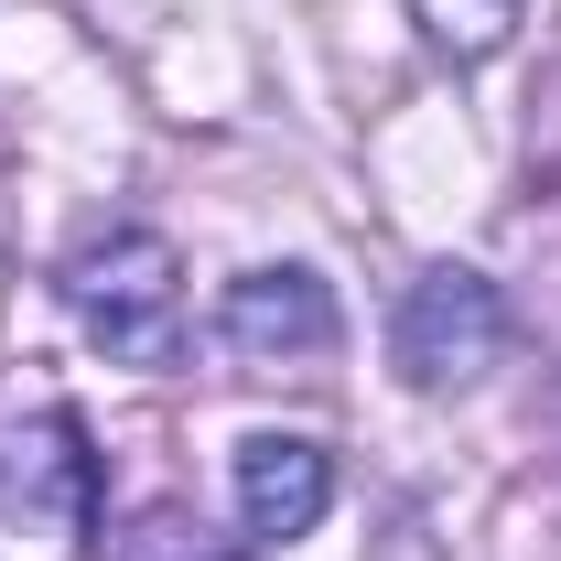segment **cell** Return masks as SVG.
<instances>
[{"instance_id": "obj_5", "label": "cell", "mask_w": 561, "mask_h": 561, "mask_svg": "<svg viewBox=\"0 0 561 561\" xmlns=\"http://www.w3.org/2000/svg\"><path fill=\"white\" fill-rule=\"evenodd\" d=\"M335 507V454L313 432H249L238 443V518L249 540H302Z\"/></svg>"}, {"instance_id": "obj_4", "label": "cell", "mask_w": 561, "mask_h": 561, "mask_svg": "<svg viewBox=\"0 0 561 561\" xmlns=\"http://www.w3.org/2000/svg\"><path fill=\"white\" fill-rule=\"evenodd\" d=\"M216 335L238 367H313V356L335 346V291L302 271V260H280V271H238L227 280V302H216Z\"/></svg>"}, {"instance_id": "obj_2", "label": "cell", "mask_w": 561, "mask_h": 561, "mask_svg": "<svg viewBox=\"0 0 561 561\" xmlns=\"http://www.w3.org/2000/svg\"><path fill=\"white\" fill-rule=\"evenodd\" d=\"M389 356H400L411 389H476L496 356H507V302H496V280L465 271V260H432V271L400 291V313H389Z\"/></svg>"}, {"instance_id": "obj_7", "label": "cell", "mask_w": 561, "mask_h": 561, "mask_svg": "<svg viewBox=\"0 0 561 561\" xmlns=\"http://www.w3.org/2000/svg\"><path fill=\"white\" fill-rule=\"evenodd\" d=\"M108 561H238V540H216L195 507H140L130 529L108 540Z\"/></svg>"}, {"instance_id": "obj_6", "label": "cell", "mask_w": 561, "mask_h": 561, "mask_svg": "<svg viewBox=\"0 0 561 561\" xmlns=\"http://www.w3.org/2000/svg\"><path fill=\"white\" fill-rule=\"evenodd\" d=\"M411 22L454 55V66H486L518 44V22H529V0H411Z\"/></svg>"}, {"instance_id": "obj_1", "label": "cell", "mask_w": 561, "mask_h": 561, "mask_svg": "<svg viewBox=\"0 0 561 561\" xmlns=\"http://www.w3.org/2000/svg\"><path fill=\"white\" fill-rule=\"evenodd\" d=\"M66 313L108 367H173L184 356V260L151 227H108L66 260Z\"/></svg>"}, {"instance_id": "obj_3", "label": "cell", "mask_w": 561, "mask_h": 561, "mask_svg": "<svg viewBox=\"0 0 561 561\" xmlns=\"http://www.w3.org/2000/svg\"><path fill=\"white\" fill-rule=\"evenodd\" d=\"M0 518L33 540H76L98 518V454H87V421L66 400L0 411Z\"/></svg>"}]
</instances>
